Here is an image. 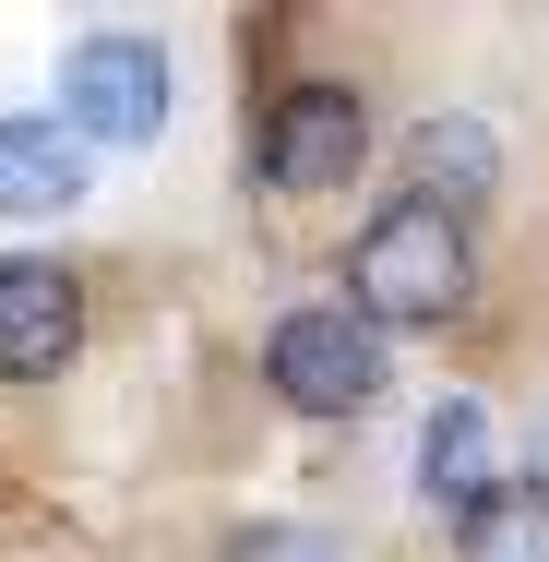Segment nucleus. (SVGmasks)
I'll use <instances>...</instances> for the list:
<instances>
[{"label":"nucleus","instance_id":"f257e3e1","mask_svg":"<svg viewBox=\"0 0 549 562\" xmlns=\"http://www.w3.org/2000/svg\"><path fill=\"white\" fill-rule=\"evenodd\" d=\"M466 300H478L466 216H442L419 192H394V204L358 216V239H346V312H370L382 336H407V324H454Z\"/></svg>","mask_w":549,"mask_h":562},{"label":"nucleus","instance_id":"f03ea898","mask_svg":"<svg viewBox=\"0 0 549 562\" xmlns=\"http://www.w3.org/2000/svg\"><path fill=\"white\" fill-rule=\"evenodd\" d=\"M263 383H275L299 419H358V407H382V383H394V336H382L370 312H346V300H299V312H275V336H263Z\"/></svg>","mask_w":549,"mask_h":562},{"label":"nucleus","instance_id":"7ed1b4c3","mask_svg":"<svg viewBox=\"0 0 549 562\" xmlns=\"http://www.w3.org/2000/svg\"><path fill=\"white\" fill-rule=\"evenodd\" d=\"M60 132L96 156V144H156L168 132V48L144 24H96L60 48Z\"/></svg>","mask_w":549,"mask_h":562},{"label":"nucleus","instance_id":"20e7f679","mask_svg":"<svg viewBox=\"0 0 549 562\" xmlns=\"http://www.w3.org/2000/svg\"><path fill=\"white\" fill-rule=\"evenodd\" d=\"M251 168H263V192H287V204H334V192L370 168V97H358V85H287V97L263 109Z\"/></svg>","mask_w":549,"mask_h":562},{"label":"nucleus","instance_id":"39448f33","mask_svg":"<svg viewBox=\"0 0 549 562\" xmlns=\"http://www.w3.org/2000/svg\"><path fill=\"white\" fill-rule=\"evenodd\" d=\"M84 347V288L48 251H0V383H60Z\"/></svg>","mask_w":549,"mask_h":562},{"label":"nucleus","instance_id":"423d86ee","mask_svg":"<svg viewBox=\"0 0 549 562\" xmlns=\"http://www.w3.org/2000/svg\"><path fill=\"white\" fill-rule=\"evenodd\" d=\"M407 192L442 204V216H478L490 192H502V144H490V120L478 109H431L407 132Z\"/></svg>","mask_w":549,"mask_h":562},{"label":"nucleus","instance_id":"0eeeda50","mask_svg":"<svg viewBox=\"0 0 549 562\" xmlns=\"http://www.w3.org/2000/svg\"><path fill=\"white\" fill-rule=\"evenodd\" d=\"M84 144L60 132V120H36V109H12L0 120V216H72L84 204Z\"/></svg>","mask_w":549,"mask_h":562},{"label":"nucleus","instance_id":"6e6552de","mask_svg":"<svg viewBox=\"0 0 549 562\" xmlns=\"http://www.w3.org/2000/svg\"><path fill=\"white\" fill-rule=\"evenodd\" d=\"M478 491H490V407L478 395H442L419 419V503L431 515H478Z\"/></svg>","mask_w":549,"mask_h":562},{"label":"nucleus","instance_id":"1a4fd4ad","mask_svg":"<svg viewBox=\"0 0 549 562\" xmlns=\"http://www.w3.org/2000/svg\"><path fill=\"white\" fill-rule=\"evenodd\" d=\"M466 562H549V479H490L478 515H454Z\"/></svg>","mask_w":549,"mask_h":562},{"label":"nucleus","instance_id":"9d476101","mask_svg":"<svg viewBox=\"0 0 549 562\" xmlns=\"http://www.w3.org/2000/svg\"><path fill=\"white\" fill-rule=\"evenodd\" d=\"M227 562H346L334 551V527H299V515H263V527H239Z\"/></svg>","mask_w":549,"mask_h":562}]
</instances>
